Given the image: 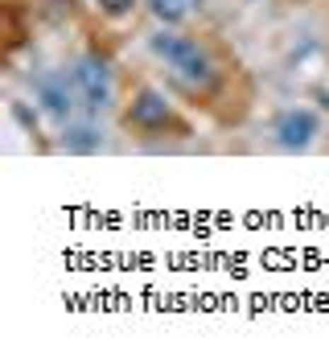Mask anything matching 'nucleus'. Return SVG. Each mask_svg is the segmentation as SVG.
Masks as SVG:
<instances>
[{
    "label": "nucleus",
    "mask_w": 329,
    "mask_h": 362,
    "mask_svg": "<svg viewBox=\"0 0 329 362\" xmlns=\"http://www.w3.org/2000/svg\"><path fill=\"white\" fill-rule=\"evenodd\" d=\"M144 8H149V17H153L156 25L181 29L194 13H202V0H144Z\"/></svg>",
    "instance_id": "nucleus-7"
},
{
    "label": "nucleus",
    "mask_w": 329,
    "mask_h": 362,
    "mask_svg": "<svg viewBox=\"0 0 329 362\" xmlns=\"http://www.w3.org/2000/svg\"><path fill=\"white\" fill-rule=\"evenodd\" d=\"M29 95H33V107H37L50 124H58V128H62L66 119H74V115L83 112L66 66L62 70H42V74L29 83Z\"/></svg>",
    "instance_id": "nucleus-4"
},
{
    "label": "nucleus",
    "mask_w": 329,
    "mask_h": 362,
    "mask_svg": "<svg viewBox=\"0 0 329 362\" xmlns=\"http://www.w3.org/2000/svg\"><path fill=\"white\" fill-rule=\"evenodd\" d=\"M58 148L70 157H95L99 148H108V128H103V115H87L79 112L74 119H66L58 128Z\"/></svg>",
    "instance_id": "nucleus-6"
},
{
    "label": "nucleus",
    "mask_w": 329,
    "mask_h": 362,
    "mask_svg": "<svg viewBox=\"0 0 329 362\" xmlns=\"http://www.w3.org/2000/svg\"><path fill=\"white\" fill-rule=\"evenodd\" d=\"M124 119H128L132 132H140V136H161V132H169V128H181L173 107H169V99L156 87L136 90V99L128 103V115H124Z\"/></svg>",
    "instance_id": "nucleus-5"
},
{
    "label": "nucleus",
    "mask_w": 329,
    "mask_h": 362,
    "mask_svg": "<svg viewBox=\"0 0 329 362\" xmlns=\"http://www.w3.org/2000/svg\"><path fill=\"white\" fill-rule=\"evenodd\" d=\"M317 136H321V112L308 103H292L267 119V144L276 153H308Z\"/></svg>",
    "instance_id": "nucleus-3"
},
{
    "label": "nucleus",
    "mask_w": 329,
    "mask_h": 362,
    "mask_svg": "<svg viewBox=\"0 0 329 362\" xmlns=\"http://www.w3.org/2000/svg\"><path fill=\"white\" fill-rule=\"evenodd\" d=\"M70 83L79 95V107L87 115H108L115 107V70L99 49H83L79 58H70Z\"/></svg>",
    "instance_id": "nucleus-2"
},
{
    "label": "nucleus",
    "mask_w": 329,
    "mask_h": 362,
    "mask_svg": "<svg viewBox=\"0 0 329 362\" xmlns=\"http://www.w3.org/2000/svg\"><path fill=\"white\" fill-rule=\"evenodd\" d=\"M149 54H153L156 62L169 70V78L181 83L185 90H206V87H214V78H219L214 54L197 42V37L181 33L173 25H161L156 33H149Z\"/></svg>",
    "instance_id": "nucleus-1"
}]
</instances>
